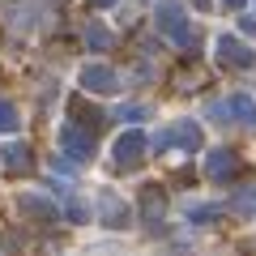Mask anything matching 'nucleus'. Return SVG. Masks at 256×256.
I'll return each instance as SVG.
<instances>
[{
	"label": "nucleus",
	"instance_id": "nucleus-4",
	"mask_svg": "<svg viewBox=\"0 0 256 256\" xmlns=\"http://www.w3.org/2000/svg\"><path fill=\"white\" fill-rule=\"evenodd\" d=\"M210 116L214 120H239V124L256 128V102H252V94H230V98L210 102Z\"/></svg>",
	"mask_w": 256,
	"mask_h": 256
},
{
	"label": "nucleus",
	"instance_id": "nucleus-17",
	"mask_svg": "<svg viewBox=\"0 0 256 256\" xmlns=\"http://www.w3.org/2000/svg\"><path fill=\"white\" fill-rule=\"evenodd\" d=\"M146 116H150V107H120V111H116L120 124H141Z\"/></svg>",
	"mask_w": 256,
	"mask_h": 256
},
{
	"label": "nucleus",
	"instance_id": "nucleus-11",
	"mask_svg": "<svg viewBox=\"0 0 256 256\" xmlns=\"http://www.w3.org/2000/svg\"><path fill=\"white\" fill-rule=\"evenodd\" d=\"M230 214H235V218H252L256 214V180L252 184H239L235 192H230Z\"/></svg>",
	"mask_w": 256,
	"mask_h": 256
},
{
	"label": "nucleus",
	"instance_id": "nucleus-2",
	"mask_svg": "<svg viewBox=\"0 0 256 256\" xmlns=\"http://www.w3.org/2000/svg\"><path fill=\"white\" fill-rule=\"evenodd\" d=\"M146 150H150V137L141 132V128H124L116 137V146H111V154H116V166L120 171H137L141 166V158H146Z\"/></svg>",
	"mask_w": 256,
	"mask_h": 256
},
{
	"label": "nucleus",
	"instance_id": "nucleus-14",
	"mask_svg": "<svg viewBox=\"0 0 256 256\" xmlns=\"http://www.w3.org/2000/svg\"><path fill=\"white\" fill-rule=\"evenodd\" d=\"M111 43H116V38H111L102 26H86V47H94V52H111Z\"/></svg>",
	"mask_w": 256,
	"mask_h": 256
},
{
	"label": "nucleus",
	"instance_id": "nucleus-8",
	"mask_svg": "<svg viewBox=\"0 0 256 256\" xmlns=\"http://www.w3.org/2000/svg\"><path fill=\"white\" fill-rule=\"evenodd\" d=\"M98 218H102V226L120 230V226H128V205L116 192H98Z\"/></svg>",
	"mask_w": 256,
	"mask_h": 256
},
{
	"label": "nucleus",
	"instance_id": "nucleus-16",
	"mask_svg": "<svg viewBox=\"0 0 256 256\" xmlns=\"http://www.w3.org/2000/svg\"><path fill=\"white\" fill-rule=\"evenodd\" d=\"M222 214V205H192L188 210V222H214Z\"/></svg>",
	"mask_w": 256,
	"mask_h": 256
},
{
	"label": "nucleus",
	"instance_id": "nucleus-19",
	"mask_svg": "<svg viewBox=\"0 0 256 256\" xmlns=\"http://www.w3.org/2000/svg\"><path fill=\"white\" fill-rule=\"evenodd\" d=\"M239 30L244 34H256V18H239Z\"/></svg>",
	"mask_w": 256,
	"mask_h": 256
},
{
	"label": "nucleus",
	"instance_id": "nucleus-1",
	"mask_svg": "<svg viewBox=\"0 0 256 256\" xmlns=\"http://www.w3.org/2000/svg\"><path fill=\"white\" fill-rule=\"evenodd\" d=\"M154 26H158V34H166L175 47L192 43V22H188V9H184L180 0H158L154 4Z\"/></svg>",
	"mask_w": 256,
	"mask_h": 256
},
{
	"label": "nucleus",
	"instance_id": "nucleus-7",
	"mask_svg": "<svg viewBox=\"0 0 256 256\" xmlns=\"http://www.w3.org/2000/svg\"><path fill=\"white\" fill-rule=\"evenodd\" d=\"M82 90H90V94H116L120 90L116 68H107V64H86V68H82Z\"/></svg>",
	"mask_w": 256,
	"mask_h": 256
},
{
	"label": "nucleus",
	"instance_id": "nucleus-9",
	"mask_svg": "<svg viewBox=\"0 0 256 256\" xmlns=\"http://www.w3.org/2000/svg\"><path fill=\"white\" fill-rule=\"evenodd\" d=\"M235 154L230 150H210V158H205V175H210L214 184H226V180H235Z\"/></svg>",
	"mask_w": 256,
	"mask_h": 256
},
{
	"label": "nucleus",
	"instance_id": "nucleus-6",
	"mask_svg": "<svg viewBox=\"0 0 256 256\" xmlns=\"http://www.w3.org/2000/svg\"><path fill=\"white\" fill-rule=\"evenodd\" d=\"M214 56H218V64H230V68H252V47L239 43L235 34H218L214 38Z\"/></svg>",
	"mask_w": 256,
	"mask_h": 256
},
{
	"label": "nucleus",
	"instance_id": "nucleus-21",
	"mask_svg": "<svg viewBox=\"0 0 256 256\" xmlns=\"http://www.w3.org/2000/svg\"><path fill=\"white\" fill-rule=\"evenodd\" d=\"M222 4H226V9H244L248 0H222Z\"/></svg>",
	"mask_w": 256,
	"mask_h": 256
},
{
	"label": "nucleus",
	"instance_id": "nucleus-3",
	"mask_svg": "<svg viewBox=\"0 0 256 256\" xmlns=\"http://www.w3.org/2000/svg\"><path fill=\"white\" fill-rule=\"evenodd\" d=\"M201 141H205L201 128L192 124V120H180V124H171L166 132H158V137L150 141V150H154V154H166L171 146H180V150H188V154H192V150H201Z\"/></svg>",
	"mask_w": 256,
	"mask_h": 256
},
{
	"label": "nucleus",
	"instance_id": "nucleus-5",
	"mask_svg": "<svg viewBox=\"0 0 256 256\" xmlns=\"http://www.w3.org/2000/svg\"><path fill=\"white\" fill-rule=\"evenodd\" d=\"M60 146L73 162H90L94 158V137H90V128H82V124H64L60 128Z\"/></svg>",
	"mask_w": 256,
	"mask_h": 256
},
{
	"label": "nucleus",
	"instance_id": "nucleus-18",
	"mask_svg": "<svg viewBox=\"0 0 256 256\" xmlns=\"http://www.w3.org/2000/svg\"><path fill=\"white\" fill-rule=\"evenodd\" d=\"M18 128V111H13V102L0 98V132H13Z\"/></svg>",
	"mask_w": 256,
	"mask_h": 256
},
{
	"label": "nucleus",
	"instance_id": "nucleus-13",
	"mask_svg": "<svg viewBox=\"0 0 256 256\" xmlns=\"http://www.w3.org/2000/svg\"><path fill=\"white\" fill-rule=\"evenodd\" d=\"M30 158H34V154H30V146H18V141L4 150V162H9V171H26Z\"/></svg>",
	"mask_w": 256,
	"mask_h": 256
},
{
	"label": "nucleus",
	"instance_id": "nucleus-15",
	"mask_svg": "<svg viewBox=\"0 0 256 256\" xmlns=\"http://www.w3.org/2000/svg\"><path fill=\"white\" fill-rule=\"evenodd\" d=\"M64 214H68V222H90V205H86V201H77V196H68Z\"/></svg>",
	"mask_w": 256,
	"mask_h": 256
},
{
	"label": "nucleus",
	"instance_id": "nucleus-10",
	"mask_svg": "<svg viewBox=\"0 0 256 256\" xmlns=\"http://www.w3.org/2000/svg\"><path fill=\"white\" fill-rule=\"evenodd\" d=\"M18 210H22V218H56V201L52 196H43V192H22L18 196Z\"/></svg>",
	"mask_w": 256,
	"mask_h": 256
},
{
	"label": "nucleus",
	"instance_id": "nucleus-12",
	"mask_svg": "<svg viewBox=\"0 0 256 256\" xmlns=\"http://www.w3.org/2000/svg\"><path fill=\"white\" fill-rule=\"evenodd\" d=\"M162 210H166L162 188H158V184H150V188L141 192V218H146V226H154V222L162 218Z\"/></svg>",
	"mask_w": 256,
	"mask_h": 256
},
{
	"label": "nucleus",
	"instance_id": "nucleus-20",
	"mask_svg": "<svg viewBox=\"0 0 256 256\" xmlns=\"http://www.w3.org/2000/svg\"><path fill=\"white\" fill-rule=\"evenodd\" d=\"M86 4H94V9H111V4H120V0H86Z\"/></svg>",
	"mask_w": 256,
	"mask_h": 256
}]
</instances>
